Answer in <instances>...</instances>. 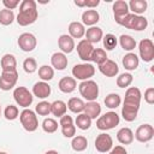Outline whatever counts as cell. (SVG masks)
Masks as SVG:
<instances>
[{"label":"cell","instance_id":"cell-1","mask_svg":"<svg viewBox=\"0 0 154 154\" xmlns=\"http://www.w3.org/2000/svg\"><path fill=\"white\" fill-rule=\"evenodd\" d=\"M38 17L36 1L34 0H23L19 4V13L17 14V23L20 26H26L36 22Z\"/></svg>","mask_w":154,"mask_h":154},{"label":"cell","instance_id":"cell-2","mask_svg":"<svg viewBox=\"0 0 154 154\" xmlns=\"http://www.w3.org/2000/svg\"><path fill=\"white\" fill-rule=\"evenodd\" d=\"M119 25L125 26L126 29H131L135 31H143L148 26V20L143 16H137L134 13H129L123 18Z\"/></svg>","mask_w":154,"mask_h":154},{"label":"cell","instance_id":"cell-3","mask_svg":"<svg viewBox=\"0 0 154 154\" xmlns=\"http://www.w3.org/2000/svg\"><path fill=\"white\" fill-rule=\"evenodd\" d=\"M79 94L87 101H95L99 96V85L93 79L82 81L78 85Z\"/></svg>","mask_w":154,"mask_h":154},{"label":"cell","instance_id":"cell-4","mask_svg":"<svg viewBox=\"0 0 154 154\" xmlns=\"http://www.w3.org/2000/svg\"><path fill=\"white\" fill-rule=\"evenodd\" d=\"M119 122H120V118L117 114V112L109 111V112H106L105 114L100 116L96 119V128L102 131L111 130V129L116 128L119 124Z\"/></svg>","mask_w":154,"mask_h":154},{"label":"cell","instance_id":"cell-5","mask_svg":"<svg viewBox=\"0 0 154 154\" xmlns=\"http://www.w3.org/2000/svg\"><path fill=\"white\" fill-rule=\"evenodd\" d=\"M19 120H20V124L24 128V130H26L28 132H34L38 128L37 116H36V113L34 111H31L29 108H24L20 112Z\"/></svg>","mask_w":154,"mask_h":154},{"label":"cell","instance_id":"cell-6","mask_svg":"<svg viewBox=\"0 0 154 154\" xmlns=\"http://www.w3.org/2000/svg\"><path fill=\"white\" fill-rule=\"evenodd\" d=\"M13 99H14V101H16V103L18 106L28 108L32 103V101H34V95H32V93L28 88H25V87H17L13 90Z\"/></svg>","mask_w":154,"mask_h":154},{"label":"cell","instance_id":"cell-7","mask_svg":"<svg viewBox=\"0 0 154 154\" xmlns=\"http://www.w3.org/2000/svg\"><path fill=\"white\" fill-rule=\"evenodd\" d=\"M72 75L75 79L87 81V79H90L95 75V67L89 63L76 64L72 67Z\"/></svg>","mask_w":154,"mask_h":154},{"label":"cell","instance_id":"cell-8","mask_svg":"<svg viewBox=\"0 0 154 154\" xmlns=\"http://www.w3.org/2000/svg\"><path fill=\"white\" fill-rule=\"evenodd\" d=\"M138 53L144 63H150L154 59V43L149 38L141 40L138 43Z\"/></svg>","mask_w":154,"mask_h":154},{"label":"cell","instance_id":"cell-9","mask_svg":"<svg viewBox=\"0 0 154 154\" xmlns=\"http://www.w3.org/2000/svg\"><path fill=\"white\" fill-rule=\"evenodd\" d=\"M17 81H18L17 70L1 71V73H0V89L1 90H10L17 84Z\"/></svg>","mask_w":154,"mask_h":154},{"label":"cell","instance_id":"cell-10","mask_svg":"<svg viewBox=\"0 0 154 154\" xmlns=\"http://www.w3.org/2000/svg\"><path fill=\"white\" fill-rule=\"evenodd\" d=\"M17 43L23 52H31L36 48L37 40H36L35 35H32L31 32H23L19 35Z\"/></svg>","mask_w":154,"mask_h":154},{"label":"cell","instance_id":"cell-11","mask_svg":"<svg viewBox=\"0 0 154 154\" xmlns=\"http://www.w3.org/2000/svg\"><path fill=\"white\" fill-rule=\"evenodd\" d=\"M113 148V140L111 135L102 132L95 138V149L100 153H108Z\"/></svg>","mask_w":154,"mask_h":154},{"label":"cell","instance_id":"cell-12","mask_svg":"<svg viewBox=\"0 0 154 154\" xmlns=\"http://www.w3.org/2000/svg\"><path fill=\"white\" fill-rule=\"evenodd\" d=\"M141 99H142L141 90H140L137 87H130V88H128L126 91H125V97H124L123 105L140 107V105H141Z\"/></svg>","mask_w":154,"mask_h":154},{"label":"cell","instance_id":"cell-13","mask_svg":"<svg viewBox=\"0 0 154 154\" xmlns=\"http://www.w3.org/2000/svg\"><path fill=\"white\" fill-rule=\"evenodd\" d=\"M59 125L61 128V134L64 135V137L66 138H71L76 135V125L73 123V119L71 116L65 114L60 118Z\"/></svg>","mask_w":154,"mask_h":154},{"label":"cell","instance_id":"cell-14","mask_svg":"<svg viewBox=\"0 0 154 154\" xmlns=\"http://www.w3.org/2000/svg\"><path fill=\"white\" fill-rule=\"evenodd\" d=\"M154 136V128L150 124H142L140 125L134 135V138H136L138 142L146 143L149 142Z\"/></svg>","mask_w":154,"mask_h":154},{"label":"cell","instance_id":"cell-15","mask_svg":"<svg viewBox=\"0 0 154 154\" xmlns=\"http://www.w3.org/2000/svg\"><path fill=\"white\" fill-rule=\"evenodd\" d=\"M76 49H77L79 59H82L85 63L90 61V58H91V54H93V51H94V47L90 42H88L85 38H83L77 43Z\"/></svg>","mask_w":154,"mask_h":154},{"label":"cell","instance_id":"cell-16","mask_svg":"<svg viewBox=\"0 0 154 154\" xmlns=\"http://www.w3.org/2000/svg\"><path fill=\"white\" fill-rule=\"evenodd\" d=\"M112 8H113L114 20H116V23H118V24L123 20V18H124L125 16H128V14L130 13L128 2L124 1V0H117V1H114Z\"/></svg>","mask_w":154,"mask_h":154},{"label":"cell","instance_id":"cell-17","mask_svg":"<svg viewBox=\"0 0 154 154\" xmlns=\"http://www.w3.org/2000/svg\"><path fill=\"white\" fill-rule=\"evenodd\" d=\"M58 46H59L61 53H64V54H69V53H71L76 48L75 40L70 35H67V34H64V35H60L59 36V38H58Z\"/></svg>","mask_w":154,"mask_h":154},{"label":"cell","instance_id":"cell-18","mask_svg":"<svg viewBox=\"0 0 154 154\" xmlns=\"http://www.w3.org/2000/svg\"><path fill=\"white\" fill-rule=\"evenodd\" d=\"M99 70L106 77H116L119 72V67H118L117 63L111 59H107L103 64L99 65Z\"/></svg>","mask_w":154,"mask_h":154},{"label":"cell","instance_id":"cell-19","mask_svg":"<svg viewBox=\"0 0 154 154\" xmlns=\"http://www.w3.org/2000/svg\"><path fill=\"white\" fill-rule=\"evenodd\" d=\"M51 85L47 83V82H43V81H40V82H36L32 87V95L38 97V99H46L51 95Z\"/></svg>","mask_w":154,"mask_h":154},{"label":"cell","instance_id":"cell-20","mask_svg":"<svg viewBox=\"0 0 154 154\" xmlns=\"http://www.w3.org/2000/svg\"><path fill=\"white\" fill-rule=\"evenodd\" d=\"M67 57L66 54L61 53V52H55L52 57H51V64H52V67L58 70V71H63L66 69L67 66Z\"/></svg>","mask_w":154,"mask_h":154},{"label":"cell","instance_id":"cell-21","mask_svg":"<svg viewBox=\"0 0 154 154\" xmlns=\"http://www.w3.org/2000/svg\"><path fill=\"white\" fill-rule=\"evenodd\" d=\"M100 20V14L94 8H89L85 10L82 13V24L83 25H88V26H95V24Z\"/></svg>","mask_w":154,"mask_h":154},{"label":"cell","instance_id":"cell-22","mask_svg":"<svg viewBox=\"0 0 154 154\" xmlns=\"http://www.w3.org/2000/svg\"><path fill=\"white\" fill-rule=\"evenodd\" d=\"M84 36H85V40L93 45V43H97L102 40L103 32H102V29L99 26H90L85 30Z\"/></svg>","mask_w":154,"mask_h":154},{"label":"cell","instance_id":"cell-23","mask_svg":"<svg viewBox=\"0 0 154 154\" xmlns=\"http://www.w3.org/2000/svg\"><path fill=\"white\" fill-rule=\"evenodd\" d=\"M76 87H77L76 79H75L73 77H69V76L63 77V78L59 81V83H58L59 90L63 91V93H65V94L72 93V91L76 89Z\"/></svg>","mask_w":154,"mask_h":154},{"label":"cell","instance_id":"cell-24","mask_svg":"<svg viewBox=\"0 0 154 154\" xmlns=\"http://www.w3.org/2000/svg\"><path fill=\"white\" fill-rule=\"evenodd\" d=\"M84 114H87L90 119H96L100 117L101 114V106L99 102L96 101H88L84 105V109H83Z\"/></svg>","mask_w":154,"mask_h":154},{"label":"cell","instance_id":"cell-25","mask_svg":"<svg viewBox=\"0 0 154 154\" xmlns=\"http://www.w3.org/2000/svg\"><path fill=\"white\" fill-rule=\"evenodd\" d=\"M123 66L125 67V70L128 71H134L138 67V64H140V59L138 57L132 53V52H129L126 53L124 57H123Z\"/></svg>","mask_w":154,"mask_h":154},{"label":"cell","instance_id":"cell-26","mask_svg":"<svg viewBox=\"0 0 154 154\" xmlns=\"http://www.w3.org/2000/svg\"><path fill=\"white\" fill-rule=\"evenodd\" d=\"M128 6H129V11H131L134 14L141 16L147 11L148 2L146 0H130Z\"/></svg>","mask_w":154,"mask_h":154},{"label":"cell","instance_id":"cell-27","mask_svg":"<svg viewBox=\"0 0 154 154\" xmlns=\"http://www.w3.org/2000/svg\"><path fill=\"white\" fill-rule=\"evenodd\" d=\"M117 140L122 144H131L134 141V132L130 128H122L117 132Z\"/></svg>","mask_w":154,"mask_h":154},{"label":"cell","instance_id":"cell-28","mask_svg":"<svg viewBox=\"0 0 154 154\" xmlns=\"http://www.w3.org/2000/svg\"><path fill=\"white\" fill-rule=\"evenodd\" d=\"M69 34L72 38H82L85 34V28L81 22H71L69 24Z\"/></svg>","mask_w":154,"mask_h":154},{"label":"cell","instance_id":"cell-29","mask_svg":"<svg viewBox=\"0 0 154 154\" xmlns=\"http://www.w3.org/2000/svg\"><path fill=\"white\" fill-rule=\"evenodd\" d=\"M0 66H1V70L2 71H12V70H16L17 67V60L14 58L13 54H5L1 60H0Z\"/></svg>","mask_w":154,"mask_h":154},{"label":"cell","instance_id":"cell-30","mask_svg":"<svg viewBox=\"0 0 154 154\" xmlns=\"http://www.w3.org/2000/svg\"><path fill=\"white\" fill-rule=\"evenodd\" d=\"M67 111V106L63 100H55L54 102L51 103V113L55 117L61 118L63 116L66 114Z\"/></svg>","mask_w":154,"mask_h":154},{"label":"cell","instance_id":"cell-31","mask_svg":"<svg viewBox=\"0 0 154 154\" xmlns=\"http://www.w3.org/2000/svg\"><path fill=\"white\" fill-rule=\"evenodd\" d=\"M138 109H140V107L123 105V107H122V116H123L124 120H126V122H134L137 118Z\"/></svg>","mask_w":154,"mask_h":154},{"label":"cell","instance_id":"cell-32","mask_svg":"<svg viewBox=\"0 0 154 154\" xmlns=\"http://www.w3.org/2000/svg\"><path fill=\"white\" fill-rule=\"evenodd\" d=\"M84 105H85V102H84L82 99H79V97H71V99L67 101V103H66L67 108H69L72 113H78V114L83 112Z\"/></svg>","mask_w":154,"mask_h":154},{"label":"cell","instance_id":"cell-33","mask_svg":"<svg viewBox=\"0 0 154 154\" xmlns=\"http://www.w3.org/2000/svg\"><path fill=\"white\" fill-rule=\"evenodd\" d=\"M119 45H120V47L124 51H128V52H131L132 49L136 48V41L130 35H124V34L120 35V37H119Z\"/></svg>","mask_w":154,"mask_h":154},{"label":"cell","instance_id":"cell-34","mask_svg":"<svg viewBox=\"0 0 154 154\" xmlns=\"http://www.w3.org/2000/svg\"><path fill=\"white\" fill-rule=\"evenodd\" d=\"M71 147L75 152H83L88 147V140L84 136H73Z\"/></svg>","mask_w":154,"mask_h":154},{"label":"cell","instance_id":"cell-35","mask_svg":"<svg viewBox=\"0 0 154 154\" xmlns=\"http://www.w3.org/2000/svg\"><path fill=\"white\" fill-rule=\"evenodd\" d=\"M103 102H105L106 107H108L109 109H114V108H117V107L120 106L122 99H120V96H119L117 93H111V94H108V95L105 97Z\"/></svg>","mask_w":154,"mask_h":154},{"label":"cell","instance_id":"cell-36","mask_svg":"<svg viewBox=\"0 0 154 154\" xmlns=\"http://www.w3.org/2000/svg\"><path fill=\"white\" fill-rule=\"evenodd\" d=\"M107 58L108 57H107V53H106L105 49H102V48H94L91 58H90V61L96 63L97 65H101V64H103L107 60Z\"/></svg>","mask_w":154,"mask_h":154},{"label":"cell","instance_id":"cell-37","mask_svg":"<svg viewBox=\"0 0 154 154\" xmlns=\"http://www.w3.org/2000/svg\"><path fill=\"white\" fill-rule=\"evenodd\" d=\"M75 125H77L78 129L81 130H88L91 125V119L84 114V113H79L77 117H76V120H75Z\"/></svg>","mask_w":154,"mask_h":154},{"label":"cell","instance_id":"cell-38","mask_svg":"<svg viewBox=\"0 0 154 154\" xmlns=\"http://www.w3.org/2000/svg\"><path fill=\"white\" fill-rule=\"evenodd\" d=\"M38 77L43 82H48L54 77V69L49 65H42L38 69Z\"/></svg>","mask_w":154,"mask_h":154},{"label":"cell","instance_id":"cell-39","mask_svg":"<svg viewBox=\"0 0 154 154\" xmlns=\"http://www.w3.org/2000/svg\"><path fill=\"white\" fill-rule=\"evenodd\" d=\"M14 20V13L11 10H1L0 11V24L1 25H11Z\"/></svg>","mask_w":154,"mask_h":154},{"label":"cell","instance_id":"cell-40","mask_svg":"<svg viewBox=\"0 0 154 154\" xmlns=\"http://www.w3.org/2000/svg\"><path fill=\"white\" fill-rule=\"evenodd\" d=\"M134 81V77L129 72H124L117 77V85L119 88H128Z\"/></svg>","mask_w":154,"mask_h":154},{"label":"cell","instance_id":"cell-41","mask_svg":"<svg viewBox=\"0 0 154 154\" xmlns=\"http://www.w3.org/2000/svg\"><path fill=\"white\" fill-rule=\"evenodd\" d=\"M42 129L47 134H53L58 130V122L53 118H45L42 122Z\"/></svg>","mask_w":154,"mask_h":154},{"label":"cell","instance_id":"cell-42","mask_svg":"<svg viewBox=\"0 0 154 154\" xmlns=\"http://www.w3.org/2000/svg\"><path fill=\"white\" fill-rule=\"evenodd\" d=\"M102 41H103V47L106 48V51H112L118 45V40L113 34H106L102 37Z\"/></svg>","mask_w":154,"mask_h":154},{"label":"cell","instance_id":"cell-43","mask_svg":"<svg viewBox=\"0 0 154 154\" xmlns=\"http://www.w3.org/2000/svg\"><path fill=\"white\" fill-rule=\"evenodd\" d=\"M4 116L7 120H14L16 118H18L19 116V111L18 107L14 105H8L6 106V108L4 109Z\"/></svg>","mask_w":154,"mask_h":154},{"label":"cell","instance_id":"cell-44","mask_svg":"<svg viewBox=\"0 0 154 154\" xmlns=\"http://www.w3.org/2000/svg\"><path fill=\"white\" fill-rule=\"evenodd\" d=\"M35 112L38 116H48L51 113V103L48 101H41L36 105Z\"/></svg>","mask_w":154,"mask_h":154},{"label":"cell","instance_id":"cell-45","mask_svg":"<svg viewBox=\"0 0 154 154\" xmlns=\"http://www.w3.org/2000/svg\"><path fill=\"white\" fill-rule=\"evenodd\" d=\"M23 69L26 73H34L37 70V63L34 58H26L23 61Z\"/></svg>","mask_w":154,"mask_h":154},{"label":"cell","instance_id":"cell-46","mask_svg":"<svg viewBox=\"0 0 154 154\" xmlns=\"http://www.w3.org/2000/svg\"><path fill=\"white\" fill-rule=\"evenodd\" d=\"M144 101L148 105H153L154 103V88L153 87H149V88L146 89V91H144Z\"/></svg>","mask_w":154,"mask_h":154},{"label":"cell","instance_id":"cell-47","mask_svg":"<svg viewBox=\"0 0 154 154\" xmlns=\"http://www.w3.org/2000/svg\"><path fill=\"white\" fill-rule=\"evenodd\" d=\"M2 5L6 10H14L19 5V0H2Z\"/></svg>","mask_w":154,"mask_h":154},{"label":"cell","instance_id":"cell-48","mask_svg":"<svg viewBox=\"0 0 154 154\" xmlns=\"http://www.w3.org/2000/svg\"><path fill=\"white\" fill-rule=\"evenodd\" d=\"M108 154H128V152L123 146H116L114 148H112L109 150Z\"/></svg>","mask_w":154,"mask_h":154},{"label":"cell","instance_id":"cell-49","mask_svg":"<svg viewBox=\"0 0 154 154\" xmlns=\"http://www.w3.org/2000/svg\"><path fill=\"white\" fill-rule=\"evenodd\" d=\"M99 4H100V0H84V7L94 8L99 6Z\"/></svg>","mask_w":154,"mask_h":154},{"label":"cell","instance_id":"cell-50","mask_svg":"<svg viewBox=\"0 0 154 154\" xmlns=\"http://www.w3.org/2000/svg\"><path fill=\"white\" fill-rule=\"evenodd\" d=\"M45 154H59V153H58L57 150H53V149H52V150H47Z\"/></svg>","mask_w":154,"mask_h":154},{"label":"cell","instance_id":"cell-51","mask_svg":"<svg viewBox=\"0 0 154 154\" xmlns=\"http://www.w3.org/2000/svg\"><path fill=\"white\" fill-rule=\"evenodd\" d=\"M0 117H1V106H0Z\"/></svg>","mask_w":154,"mask_h":154},{"label":"cell","instance_id":"cell-52","mask_svg":"<svg viewBox=\"0 0 154 154\" xmlns=\"http://www.w3.org/2000/svg\"><path fill=\"white\" fill-rule=\"evenodd\" d=\"M0 154H2V152H0Z\"/></svg>","mask_w":154,"mask_h":154}]
</instances>
